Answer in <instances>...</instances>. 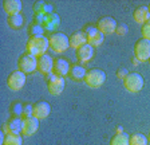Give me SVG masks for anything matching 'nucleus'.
Here are the masks:
<instances>
[{"instance_id":"obj_1","label":"nucleus","mask_w":150,"mask_h":145,"mask_svg":"<svg viewBox=\"0 0 150 145\" xmlns=\"http://www.w3.org/2000/svg\"><path fill=\"white\" fill-rule=\"evenodd\" d=\"M27 53L34 55V57L39 58L46 54V51L50 48V39L44 36V35H39V36H31L27 42Z\"/></svg>"},{"instance_id":"obj_2","label":"nucleus","mask_w":150,"mask_h":145,"mask_svg":"<svg viewBox=\"0 0 150 145\" xmlns=\"http://www.w3.org/2000/svg\"><path fill=\"white\" fill-rule=\"evenodd\" d=\"M48 39L51 51L55 54H62L70 47V38L63 32H55Z\"/></svg>"},{"instance_id":"obj_3","label":"nucleus","mask_w":150,"mask_h":145,"mask_svg":"<svg viewBox=\"0 0 150 145\" xmlns=\"http://www.w3.org/2000/svg\"><path fill=\"white\" fill-rule=\"evenodd\" d=\"M84 83L88 86V87H93V89H98L105 83L106 81V74L105 71L100 69H93V70H88L86 77H84Z\"/></svg>"},{"instance_id":"obj_4","label":"nucleus","mask_w":150,"mask_h":145,"mask_svg":"<svg viewBox=\"0 0 150 145\" xmlns=\"http://www.w3.org/2000/svg\"><path fill=\"white\" fill-rule=\"evenodd\" d=\"M123 85L125 89L130 93H138L144 89L145 81L144 77L138 74V72H129V75L123 79Z\"/></svg>"},{"instance_id":"obj_5","label":"nucleus","mask_w":150,"mask_h":145,"mask_svg":"<svg viewBox=\"0 0 150 145\" xmlns=\"http://www.w3.org/2000/svg\"><path fill=\"white\" fill-rule=\"evenodd\" d=\"M66 86V79L63 77L55 75V74H50L48 75V81H47V89L51 95H59L64 90Z\"/></svg>"},{"instance_id":"obj_6","label":"nucleus","mask_w":150,"mask_h":145,"mask_svg":"<svg viewBox=\"0 0 150 145\" xmlns=\"http://www.w3.org/2000/svg\"><path fill=\"white\" fill-rule=\"evenodd\" d=\"M19 70L24 74H31L38 69V58L31 54H24L19 58Z\"/></svg>"},{"instance_id":"obj_7","label":"nucleus","mask_w":150,"mask_h":145,"mask_svg":"<svg viewBox=\"0 0 150 145\" xmlns=\"http://www.w3.org/2000/svg\"><path fill=\"white\" fill-rule=\"evenodd\" d=\"M134 54L135 59H138L139 62H146L150 59V41L147 39H139L137 41L134 46Z\"/></svg>"},{"instance_id":"obj_8","label":"nucleus","mask_w":150,"mask_h":145,"mask_svg":"<svg viewBox=\"0 0 150 145\" xmlns=\"http://www.w3.org/2000/svg\"><path fill=\"white\" fill-rule=\"evenodd\" d=\"M36 23L44 27V30L52 31L58 28L60 24V19L58 14H50V15H36Z\"/></svg>"},{"instance_id":"obj_9","label":"nucleus","mask_w":150,"mask_h":145,"mask_svg":"<svg viewBox=\"0 0 150 145\" xmlns=\"http://www.w3.org/2000/svg\"><path fill=\"white\" fill-rule=\"evenodd\" d=\"M25 85V74L20 70L11 72L7 79V86H8L12 92H18L20 89H23V86Z\"/></svg>"},{"instance_id":"obj_10","label":"nucleus","mask_w":150,"mask_h":145,"mask_svg":"<svg viewBox=\"0 0 150 145\" xmlns=\"http://www.w3.org/2000/svg\"><path fill=\"white\" fill-rule=\"evenodd\" d=\"M117 22L112 19L111 16H103L98 20V26L97 28L102 32L103 35H109V34H112V32H115L117 30Z\"/></svg>"},{"instance_id":"obj_11","label":"nucleus","mask_w":150,"mask_h":145,"mask_svg":"<svg viewBox=\"0 0 150 145\" xmlns=\"http://www.w3.org/2000/svg\"><path fill=\"white\" fill-rule=\"evenodd\" d=\"M38 70L44 74V75H50L54 72V59L51 55L44 54L42 57L38 58Z\"/></svg>"},{"instance_id":"obj_12","label":"nucleus","mask_w":150,"mask_h":145,"mask_svg":"<svg viewBox=\"0 0 150 145\" xmlns=\"http://www.w3.org/2000/svg\"><path fill=\"white\" fill-rule=\"evenodd\" d=\"M51 112V106L46 101H39L34 105V117L38 120H44L48 117Z\"/></svg>"},{"instance_id":"obj_13","label":"nucleus","mask_w":150,"mask_h":145,"mask_svg":"<svg viewBox=\"0 0 150 145\" xmlns=\"http://www.w3.org/2000/svg\"><path fill=\"white\" fill-rule=\"evenodd\" d=\"M70 70H71V66L64 58H58L54 60V74L55 75L64 77L70 74Z\"/></svg>"},{"instance_id":"obj_14","label":"nucleus","mask_w":150,"mask_h":145,"mask_svg":"<svg viewBox=\"0 0 150 145\" xmlns=\"http://www.w3.org/2000/svg\"><path fill=\"white\" fill-rule=\"evenodd\" d=\"M39 129V120L35 117H28L23 118V130L22 133L24 136H32Z\"/></svg>"},{"instance_id":"obj_15","label":"nucleus","mask_w":150,"mask_h":145,"mask_svg":"<svg viewBox=\"0 0 150 145\" xmlns=\"http://www.w3.org/2000/svg\"><path fill=\"white\" fill-rule=\"evenodd\" d=\"M4 130L7 133H15V134H20L23 130V120L20 117H12L4 126Z\"/></svg>"},{"instance_id":"obj_16","label":"nucleus","mask_w":150,"mask_h":145,"mask_svg":"<svg viewBox=\"0 0 150 145\" xmlns=\"http://www.w3.org/2000/svg\"><path fill=\"white\" fill-rule=\"evenodd\" d=\"M22 1L20 0H4L3 1V8L9 16L11 15H19L22 11Z\"/></svg>"},{"instance_id":"obj_17","label":"nucleus","mask_w":150,"mask_h":145,"mask_svg":"<svg viewBox=\"0 0 150 145\" xmlns=\"http://www.w3.org/2000/svg\"><path fill=\"white\" fill-rule=\"evenodd\" d=\"M86 43H87V38H86V35L83 34V31L74 32V34L70 36V47L75 48V50L81 48L82 46H84Z\"/></svg>"},{"instance_id":"obj_18","label":"nucleus","mask_w":150,"mask_h":145,"mask_svg":"<svg viewBox=\"0 0 150 145\" xmlns=\"http://www.w3.org/2000/svg\"><path fill=\"white\" fill-rule=\"evenodd\" d=\"M133 16H134L135 22L139 23V24H145V23H147L150 20L149 7H138V8H135Z\"/></svg>"},{"instance_id":"obj_19","label":"nucleus","mask_w":150,"mask_h":145,"mask_svg":"<svg viewBox=\"0 0 150 145\" xmlns=\"http://www.w3.org/2000/svg\"><path fill=\"white\" fill-rule=\"evenodd\" d=\"M76 57L82 62H88L94 57V47L90 46L88 43H86L84 46H82L81 48L76 50Z\"/></svg>"},{"instance_id":"obj_20","label":"nucleus","mask_w":150,"mask_h":145,"mask_svg":"<svg viewBox=\"0 0 150 145\" xmlns=\"http://www.w3.org/2000/svg\"><path fill=\"white\" fill-rule=\"evenodd\" d=\"M86 74H87L86 69H84L83 66H81V65H74V66H71V70H70V75H71V78L75 79V81H81V79H84Z\"/></svg>"},{"instance_id":"obj_21","label":"nucleus","mask_w":150,"mask_h":145,"mask_svg":"<svg viewBox=\"0 0 150 145\" xmlns=\"http://www.w3.org/2000/svg\"><path fill=\"white\" fill-rule=\"evenodd\" d=\"M110 145H130V137L126 133H117L111 139Z\"/></svg>"},{"instance_id":"obj_22","label":"nucleus","mask_w":150,"mask_h":145,"mask_svg":"<svg viewBox=\"0 0 150 145\" xmlns=\"http://www.w3.org/2000/svg\"><path fill=\"white\" fill-rule=\"evenodd\" d=\"M23 139L20 134H15V133H7L6 140H4V145H22Z\"/></svg>"},{"instance_id":"obj_23","label":"nucleus","mask_w":150,"mask_h":145,"mask_svg":"<svg viewBox=\"0 0 150 145\" xmlns=\"http://www.w3.org/2000/svg\"><path fill=\"white\" fill-rule=\"evenodd\" d=\"M35 14L36 15H50V14H52V7L50 4L39 1L35 4Z\"/></svg>"},{"instance_id":"obj_24","label":"nucleus","mask_w":150,"mask_h":145,"mask_svg":"<svg viewBox=\"0 0 150 145\" xmlns=\"http://www.w3.org/2000/svg\"><path fill=\"white\" fill-rule=\"evenodd\" d=\"M7 22H8V24H9V27H12V28H15V30H18V28H20L23 26V22H24V19H23V15H11V16H8V19H7Z\"/></svg>"},{"instance_id":"obj_25","label":"nucleus","mask_w":150,"mask_h":145,"mask_svg":"<svg viewBox=\"0 0 150 145\" xmlns=\"http://www.w3.org/2000/svg\"><path fill=\"white\" fill-rule=\"evenodd\" d=\"M103 41H105V35L98 30L97 34H94L91 38L87 39V43L90 44V46H93V47H99L100 44L103 43Z\"/></svg>"},{"instance_id":"obj_26","label":"nucleus","mask_w":150,"mask_h":145,"mask_svg":"<svg viewBox=\"0 0 150 145\" xmlns=\"http://www.w3.org/2000/svg\"><path fill=\"white\" fill-rule=\"evenodd\" d=\"M147 137L142 133H134L130 136V145H147Z\"/></svg>"},{"instance_id":"obj_27","label":"nucleus","mask_w":150,"mask_h":145,"mask_svg":"<svg viewBox=\"0 0 150 145\" xmlns=\"http://www.w3.org/2000/svg\"><path fill=\"white\" fill-rule=\"evenodd\" d=\"M30 34L31 36H39V35H44V27L38 23H34L30 27Z\"/></svg>"},{"instance_id":"obj_28","label":"nucleus","mask_w":150,"mask_h":145,"mask_svg":"<svg viewBox=\"0 0 150 145\" xmlns=\"http://www.w3.org/2000/svg\"><path fill=\"white\" fill-rule=\"evenodd\" d=\"M23 107H24V105H22L20 102L16 101L11 105V112H12V114L15 117H20L23 116Z\"/></svg>"},{"instance_id":"obj_29","label":"nucleus","mask_w":150,"mask_h":145,"mask_svg":"<svg viewBox=\"0 0 150 145\" xmlns=\"http://www.w3.org/2000/svg\"><path fill=\"white\" fill-rule=\"evenodd\" d=\"M98 32V28L95 27V26H86L84 27V30H83V34L86 35V38H91L94 34H97Z\"/></svg>"},{"instance_id":"obj_30","label":"nucleus","mask_w":150,"mask_h":145,"mask_svg":"<svg viewBox=\"0 0 150 145\" xmlns=\"http://www.w3.org/2000/svg\"><path fill=\"white\" fill-rule=\"evenodd\" d=\"M28 117H34V106L30 104L24 105L23 107V118H28Z\"/></svg>"},{"instance_id":"obj_31","label":"nucleus","mask_w":150,"mask_h":145,"mask_svg":"<svg viewBox=\"0 0 150 145\" xmlns=\"http://www.w3.org/2000/svg\"><path fill=\"white\" fill-rule=\"evenodd\" d=\"M142 36H144V39L150 41V22L145 23L142 26Z\"/></svg>"},{"instance_id":"obj_32","label":"nucleus","mask_w":150,"mask_h":145,"mask_svg":"<svg viewBox=\"0 0 150 145\" xmlns=\"http://www.w3.org/2000/svg\"><path fill=\"white\" fill-rule=\"evenodd\" d=\"M115 32L119 35V36H125L126 34H127V26L126 24H119V26H117V30H115Z\"/></svg>"},{"instance_id":"obj_33","label":"nucleus","mask_w":150,"mask_h":145,"mask_svg":"<svg viewBox=\"0 0 150 145\" xmlns=\"http://www.w3.org/2000/svg\"><path fill=\"white\" fill-rule=\"evenodd\" d=\"M127 75H129V71H127V69H125V67H121V69L117 70V78H119V79L123 81Z\"/></svg>"},{"instance_id":"obj_34","label":"nucleus","mask_w":150,"mask_h":145,"mask_svg":"<svg viewBox=\"0 0 150 145\" xmlns=\"http://www.w3.org/2000/svg\"><path fill=\"white\" fill-rule=\"evenodd\" d=\"M122 130H123V129H122L121 126H119V128H117V133H123Z\"/></svg>"},{"instance_id":"obj_35","label":"nucleus","mask_w":150,"mask_h":145,"mask_svg":"<svg viewBox=\"0 0 150 145\" xmlns=\"http://www.w3.org/2000/svg\"><path fill=\"white\" fill-rule=\"evenodd\" d=\"M147 141H149V142H150V134H149V139H147Z\"/></svg>"},{"instance_id":"obj_36","label":"nucleus","mask_w":150,"mask_h":145,"mask_svg":"<svg viewBox=\"0 0 150 145\" xmlns=\"http://www.w3.org/2000/svg\"><path fill=\"white\" fill-rule=\"evenodd\" d=\"M149 11H150V4H149Z\"/></svg>"},{"instance_id":"obj_37","label":"nucleus","mask_w":150,"mask_h":145,"mask_svg":"<svg viewBox=\"0 0 150 145\" xmlns=\"http://www.w3.org/2000/svg\"><path fill=\"white\" fill-rule=\"evenodd\" d=\"M149 62H150V59H149Z\"/></svg>"}]
</instances>
